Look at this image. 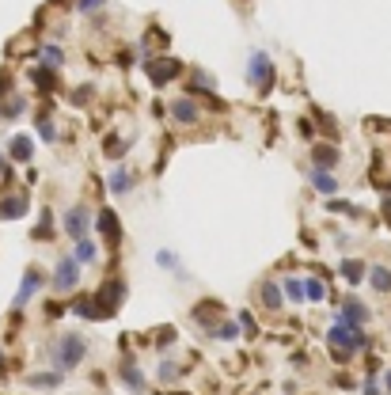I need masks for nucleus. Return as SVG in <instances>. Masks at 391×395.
I'll return each instance as SVG.
<instances>
[{"label":"nucleus","instance_id":"obj_1","mask_svg":"<svg viewBox=\"0 0 391 395\" xmlns=\"http://www.w3.org/2000/svg\"><path fill=\"white\" fill-rule=\"evenodd\" d=\"M84 357H88V338L76 335V331H65V335L58 338V346H54V365H58V372H73Z\"/></svg>","mask_w":391,"mask_h":395},{"label":"nucleus","instance_id":"obj_2","mask_svg":"<svg viewBox=\"0 0 391 395\" xmlns=\"http://www.w3.org/2000/svg\"><path fill=\"white\" fill-rule=\"evenodd\" d=\"M365 331L361 327H350V323H334L331 335H327V346H331V354L338 357V361H346V357H353L357 350H365Z\"/></svg>","mask_w":391,"mask_h":395},{"label":"nucleus","instance_id":"obj_3","mask_svg":"<svg viewBox=\"0 0 391 395\" xmlns=\"http://www.w3.org/2000/svg\"><path fill=\"white\" fill-rule=\"evenodd\" d=\"M126 300V281L122 278H106L103 285L95 289V308H99V320H110V315L122 308Z\"/></svg>","mask_w":391,"mask_h":395},{"label":"nucleus","instance_id":"obj_4","mask_svg":"<svg viewBox=\"0 0 391 395\" xmlns=\"http://www.w3.org/2000/svg\"><path fill=\"white\" fill-rule=\"evenodd\" d=\"M247 80L259 95H266L270 84H274V61L266 58V49H251V58H247Z\"/></svg>","mask_w":391,"mask_h":395},{"label":"nucleus","instance_id":"obj_5","mask_svg":"<svg viewBox=\"0 0 391 395\" xmlns=\"http://www.w3.org/2000/svg\"><path fill=\"white\" fill-rule=\"evenodd\" d=\"M76 285H80V263H76L73 255L58 259V266H54V278H49V289L65 296V293H73Z\"/></svg>","mask_w":391,"mask_h":395},{"label":"nucleus","instance_id":"obj_6","mask_svg":"<svg viewBox=\"0 0 391 395\" xmlns=\"http://www.w3.org/2000/svg\"><path fill=\"white\" fill-rule=\"evenodd\" d=\"M61 228H65V236L84 239V236H88V228H91V209L88 206H69L65 217H61Z\"/></svg>","mask_w":391,"mask_h":395},{"label":"nucleus","instance_id":"obj_7","mask_svg":"<svg viewBox=\"0 0 391 395\" xmlns=\"http://www.w3.org/2000/svg\"><path fill=\"white\" fill-rule=\"evenodd\" d=\"M308 160H311V167H316V171H334V167L342 164V148L327 145V141H316V145H311V152H308Z\"/></svg>","mask_w":391,"mask_h":395},{"label":"nucleus","instance_id":"obj_8","mask_svg":"<svg viewBox=\"0 0 391 395\" xmlns=\"http://www.w3.org/2000/svg\"><path fill=\"white\" fill-rule=\"evenodd\" d=\"M145 73H148V80H152L156 88H163V84H171L175 76L182 73V65L175 58H156V61H148V65H145Z\"/></svg>","mask_w":391,"mask_h":395},{"label":"nucleus","instance_id":"obj_9","mask_svg":"<svg viewBox=\"0 0 391 395\" xmlns=\"http://www.w3.org/2000/svg\"><path fill=\"white\" fill-rule=\"evenodd\" d=\"M171 118H175L179 125H198V122H202V110H198V99H194V95H179V99L171 103Z\"/></svg>","mask_w":391,"mask_h":395},{"label":"nucleus","instance_id":"obj_10","mask_svg":"<svg viewBox=\"0 0 391 395\" xmlns=\"http://www.w3.org/2000/svg\"><path fill=\"white\" fill-rule=\"evenodd\" d=\"M42 285H46L42 270H38V266H27V270H23V281H19V293H16V308H23V304L31 300L34 293H38Z\"/></svg>","mask_w":391,"mask_h":395},{"label":"nucleus","instance_id":"obj_11","mask_svg":"<svg viewBox=\"0 0 391 395\" xmlns=\"http://www.w3.org/2000/svg\"><path fill=\"white\" fill-rule=\"evenodd\" d=\"M27 206H31V202H27L23 190H12V194H4V198H0V221H19V217L27 213Z\"/></svg>","mask_w":391,"mask_h":395},{"label":"nucleus","instance_id":"obj_12","mask_svg":"<svg viewBox=\"0 0 391 395\" xmlns=\"http://www.w3.org/2000/svg\"><path fill=\"white\" fill-rule=\"evenodd\" d=\"M365 320H372V315H368V308L361 304L357 296H346V300H342V312H338V323H350V327H365Z\"/></svg>","mask_w":391,"mask_h":395},{"label":"nucleus","instance_id":"obj_13","mask_svg":"<svg viewBox=\"0 0 391 395\" xmlns=\"http://www.w3.org/2000/svg\"><path fill=\"white\" fill-rule=\"evenodd\" d=\"M95 224H99V232H103V239H106L110 247H118V243H122V228H118V217H115V209H99Z\"/></svg>","mask_w":391,"mask_h":395},{"label":"nucleus","instance_id":"obj_14","mask_svg":"<svg viewBox=\"0 0 391 395\" xmlns=\"http://www.w3.org/2000/svg\"><path fill=\"white\" fill-rule=\"evenodd\" d=\"M194 315L202 327H209V331H217V323H220V315H224V308H220V300H202V304H194Z\"/></svg>","mask_w":391,"mask_h":395},{"label":"nucleus","instance_id":"obj_15","mask_svg":"<svg viewBox=\"0 0 391 395\" xmlns=\"http://www.w3.org/2000/svg\"><path fill=\"white\" fill-rule=\"evenodd\" d=\"M259 300H262V308H266V312H277V308L285 304V293H281V285H277V281H262V285H259Z\"/></svg>","mask_w":391,"mask_h":395},{"label":"nucleus","instance_id":"obj_16","mask_svg":"<svg viewBox=\"0 0 391 395\" xmlns=\"http://www.w3.org/2000/svg\"><path fill=\"white\" fill-rule=\"evenodd\" d=\"M365 278H368V289H372V293H391V266L372 263Z\"/></svg>","mask_w":391,"mask_h":395},{"label":"nucleus","instance_id":"obj_17","mask_svg":"<svg viewBox=\"0 0 391 395\" xmlns=\"http://www.w3.org/2000/svg\"><path fill=\"white\" fill-rule=\"evenodd\" d=\"M122 380H126V387L130 392H148V384H145V376H141V369L133 365V357H122Z\"/></svg>","mask_w":391,"mask_h":395},{"label":"nucleus","instance_id":"obj_18","mask_svg":"<svg viewBox=\"0 0 391 395\" xmlns=\"http://www.w3.org/2000/svg\"><path fill=\"white\" fill-rule=\"evenodd\" d=\"M23 110H27V99L23 95L0 99V122H16V118H23Z\"/></svg>","mask_w":391,"mask_h":395},{"label":"nucleus","instance_id":"obj_19","mask_svg":"<svg viewBox=\"0 0 391 395\" xmlns=\"http://www.w3.org/2000/svg\"><path fill=\"white\" fill-rule=\"evenodd\" d=\"M308 182L319 190V194H338V175H334V171H316V167H311Z\"/></svg>","mask_w":391,"mask_h":395},{"label":"nucleus","instance_id":"obj_20","mask_svg":"<svg viewBox=\"0 0 391 395\" xmlns=\"http://www.w3.org/2000/svg\"><path fill=\"white\" fill-rule=\"evenodd\" d=\"M133 171H126V167H115V171H110V194L115 198H122V194H130L133 190Z\"/></svg>","mask_w":391,"mask_h":395},{"label":"nucleus","instance_id":"obj_21","mask_svg":"<svg viewBox=\"0 0 391 395\" xmlns=\"http://www.w3.org/2000/svg\"><path fill=\"white\" fill-rule=\"evenodd\" d=\"M31 80L38 84L42 91H54V88H58V69H54V65H34L31 69Z\"/></svg>","mask_w":391,"mask_h":395},{"label":"nucleus","instance_id":"obj_22","mask_svg":"<svg viewBox=\"0 0 391 395\" xmlns=\"http://www.w3.org/2000/svg\"><path fill=\"white\" fill-rule=\"evenodd\" d=\"M31 236L38 239V243H49V239L58 236V228H54V209H42V213H38V228H34Z\"/></svg>","mask_w":391,"mask_h":395},{"label":"nucleus","instance_id":"obj_23","mask_svg":"<svg viewBox=\"0 0 391 395\" xmlns=\"http://www.w3.org/2000/svg\"><path fill=\"white\" fill-rule=\"evenodd\" d=\"M61 380H65V372H31V376H27V384L38 387V392H54Z\"/></svg>","mask_w":391,"mask_h":395},{"label":"nucleus","instance_id":"obj_24","mask_svg":"<svg viewBox=\"0 0 391 395\" xmlns=\"http://www.w3.org/2000/svg\"><path fill=\"white\" fill-rule=\"evenodd\" d=\"M76 263H99V243H95V239H91V236H84V239H76Z\"/></svg>","mask_w":391,"mask_h":395},{"label":"nucleus","instance_id":"obj_25","mask_svg":"<svg viewBox=\"0 0 391 395\" xmlns=\"http://www.w3.org/2000/svg\"><path fill=\"white\" fill-rule=\"evenodd\" d=\"M12 160H19V164H31V156H34V141L31 137H12Z\"/></svg>","mask_w":391,"mask_h":395},{"label":"nucleus","instance_id":"obj_26","mask_svg":"<svg viewBox=\"0 0 391 395\" xmlns=\"http://www.w3.org/2000/svg\"><path fill=\"white\" fill-rule=\"evenodd\" d=\"M38 53H42V65H54V69L65 65V49H61L58 42H42Z\"/></svg>","mask_w":391,"mask_h":395},{"label":"nucleus","instance_id":"obj_27","mask_svg":"<svg viewBox=\"0 0 391 395\" xmlns=\"http://www.w3.org/2000/svg\"><path fill=\"white\" fill-rule=\"evenodd\" d=\"M338 270H342V278L350 281V285H357V281L368 274V266L361 263V259H342V266H338Z\"/></svg>","mask_w":391,"mask_h":395},{"label":"nucleus","instance_id":"obj_28","mask_svg":"<svg viewBox=\"0 0 391 395\" xmlns=\"http://www.w3.org/2000/svg\"><path fill=\"white\" fill-rule=\"evenodd\" d=\"M103 152H106L110 160H122L126 152H130V137H106V141H103Z\"/></svg>","mask_w":391,"mask_h":395},{"label":"nucleus","instance_id":"obj_29","mask_svg":"<svg viewBox=\"0 0 391 395\" xmlns=\"http://www.w3.org/2000/svg\"><path fill=\"white\" fill-rule=\"evenodd\" d=\"M73 312L80 320H99V308H95V296H76L73 300Z\"/></svg>","mask_w":391,"mask_h":395},{"label":"nucleus","instance_id":"obj_30","mask_svg":"<svg viewBox=\"0 0 391 395\" xmlns=\"http://www.w3.org/2000/svg\"><path fill=\"white\" fill-rule=\"evenodd\" d=\"M281 289H285L289 300H308V293H304V278H285V281H281Z\"/></svg>","mask_w":391,"mask_h":395},{"label":"nucleus","instance_id":"obj_31","mask_svg":"<svg viewBox=\"0 0 391 395\" xmlns=\"http://www.w3.org/2000/svg\"><path fill=\"white\" fill-rule=\"evenodd\" d=\"M34 125H38V137L46 141V145H54V141H58V130H54V122H49L46 115H38V118H34Z\"/></svg>","mask_w":391,"mask_h":395},{"label":"nucleus","instance_id":"obj_32","mask_svg":"<svg viewBox=\"0 0 391 395\" xmlns=\"http://www.w3.org/2000/svg\"><path fill=\"white\" fill-rule=\"evenodd\" d=\"M304 293H308V300H323L327 296V285L319 278H304Z\"/></svg>","mask_w":391,"mask_h":395},{"label":"nucleus","instance_id":"obj_33","mask_svg":"<svg viewBox=\"0 0 391 395\" xmlns=\"http://www.w3.org/2000/svg\"><path fill=\"white\" fill-rule=\"evenodd\" d=\"M217 84H213V76L209 73H194L190 76V91H213Z\"/></svg>","mask_w":391,"mask_h":395},{"label":"nucleus","instance_id":"obj_34","mask_svg":"<svg viewBox=\"0 0 391 395\" xmlns=\"http://www.w3.org/2000/svg\"><path fill=\"white\" fill-rule=\"evenodd\" d=\"M156 263H160L163 270H179V255H175V251H167V247H163V251H156Z\"/></svg>","mask_w":391,"mask_h":395},{"label":"nucleus","instance_id":"obj_35","mask_svg":"<svg viewBox=\"0 0 391 395\" xmlns=\"http://www.w3.org/2000/svg\"><path fill=\"white\" fill-rule=\"evenodd\" d=\"M179 372H182V369H179V365H175V361H163L160 369H156V376H160V380H175V376H179Z\"/></svg>","mask_w":391,"mask_h":395},{"label":"nucleus","instance_id":"obj_36","mask_svg":"<svg viewBox=\"0 0 391 395\" xmlns=\"http://www.w3.org/2000/svg\"><path fill=\"white\" fill-rule=\"evenodd\" d=\"M217 335L224 338V342H232V338L239 335V327H236V323H220V327H217Z\"/></svg>","mask_w":391,"mask_h":395},{"label":"nucleus","instance_id":"obj_37","mask_svg":"<svg viewBox=\"0 0 391 395\" xmlns=\"http://www.w3.org/2000/svg\"><path fill=\"white\" fill-rule=\"evenodd\" d=\"M88 99H91V84H84V88H76V91H73V103H76V107H84Z\"/></svg>","mask_w":391,"mask_h":395},{"label":"nucleus","instance_id":"obj_38","mask_svg":"<svg viewBox=\"0 0 391 395\" xmlns=\"http://www.w3.org/2000/svg\"><path fill=\"white\" fill-rule=\"evenodd\" d=\"M95 8H103V0H80V4H76V12H80V16H91Z\"/></svg>","mask_w":391,"mask_h":395},{"label":"nucleus","instance_id":"obj_39","mask_svg":"<svg viewBox=\"0 0 391 395\" xmlns=\"http://www.w3.org/2000/svg\"><path fill=\"white\" fill-rule=\"evenodd\" d=\"M239 323H244V331H247V335H251V338H254V331H259V327H254V320H251V315H247V312H244V315H239Z\"/></svg>","mask_w":391,"mask_h":395},{"label":"nucleus","instance_id":"obj_40","mask_svg":"<svg viewBox=\"0 0 391 395\" xmlns=\"http://www.w3.org/2000/svg\"><path fill=\"white\" fill-rule=\"evenodd\" d=\"M365 395H380V387H376V380H368V384H365Z\"/></svg>","mask_w":391,"mask_h":395},{"label":"nucleus","instance_id":"obj_41","mask_svg":"<svg viewBox=\"0 0 391 395\" xmlns=\"http://www.w3.org/2000/svg\"><path fill=\"white\" fill-rule=\"evenodd\" d=\"M383 217H388V224H391V198H383Z\"/></svg>","mask_w":391,"mask_h":395},{"label":"nucleus","instance_id":"obj_42","mask_svg":"<svg viewBox=\"0 0 391 395\" xmlns=\"http://www.w3.org/2000/svg\"><path fill=\"white\" fill-rule=\"evenodd\" d=\"M4 372H8V361H4V354H0V376H4Z\"/></svg>","mask_w":391,"mask_h":395},{"label":"nucleus","instance_id":"obj_43","mask_svg":"<svg viewBox=\"0 0 391 395\" xmlns=\"http://www.w3.org/2000/svg\"><path fill=\"white\" fill-rule=\"evenodd\" d=\"M383 384H388V392H391V369H388V376H383Z\"/></svg>","mask_w":391,"mask_h":395},{"label":"nucleus","instance_id":"obj_44","mask_svg":"<svg viewBox=\"0 0 391 395\" xmlns=\"http://www.w3.org/2000/svg\"><path fill=\"white\" fill-rule=\"evenodd\" d=\"M0 164H4V156H0Z\"/></svg>","mask_w":391,"mask_h":395}]
</instances>
